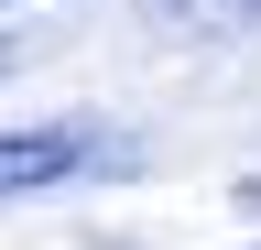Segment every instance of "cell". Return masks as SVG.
Returning <instances> with one entry per match:
<instances>
[{
    "label": "cell",
    "instance_id": "6da1fadb",
    "mask_svg": "<svg viewBox=\"0 0 261 250\" xmlns=\"http://www.w3.org/2000/svg\"><path fill=\"white\" fill-rule=\"evenodd\" d=\"M87 163L76 131H0V196H33V185H65Z\"/></svg>",
    "mask_w": 261,
    "mask_h": 250
},
{
    "label": "cell",
    "instance_id": "7a4b0ae2",
    "mask_svg": "<svg viewBox=\"0 0 261 250\" xmlns=\"http://www.w3.org/2000/svg\"><path fill=\"white\" fill-rule=\"evenodd\" d=\"M163 22H196V33H240V22H261V0H152Z\"/></svg>",
    "mask_w": 261,
    "mask_h": 250
},
{
    "label": "cell",
    "instance_id": "3957f363",
    "mask_svg": "<svg viewBox=\"0 0 261 250\" xmlns=\"http://www.w3.org/2000/svg\"><path fill=\"white\" fill-rule=\"evenodd\" d=\"M0 11H11V0H0Z\"/></svg>",
    "mask_w": 261,
    "mask_h": 250
}]
</instances>
